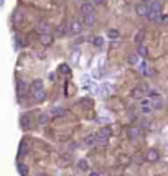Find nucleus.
Instances as JSON below:
<instances>
[{"mask_svg": "<svg viewBox=\"0 0 168 176\" xmlns=\"http://www.w3.org/2000/svg\"><path fill=\"white\" fill-rule=\"evenodd\" d=\"M110 135H112V128H110V127H102L101 132H99V135H97L99 143H106L107 140L110 138Z\"/></svg>", "mask_w": 168, "mask_h": 176, "instance_id": "obj_1", "label": "nucleus"}, {"mask_svg": "<svg viewBox=\"0 0 168 176\" xmlns=\"http://www.w3.org/2000/svg\"><path fill=\"white\" fill-rule=\"evenodd\" d=\"M147 161L148 163H157V161L160 160V151L157 148H148V151H147Z\"/></svg>", "mask_w": 168, "mask_h": 176, "instance_id": "obj_2", "label": "nucleus"}, {"mask_svg": "<svg viewBox=\"0 0 168 176\" xmlns=\"http://www.w3.org/2000/svg\"><path fill=\"white\" fill-rule=\"evenodd\" d=\"M69 30H71V33H74V35H81L82 30H84L82 22H79V20H73V22L69 23Z\"/></svg>", "mask_w": 168, "mask_h": 176, "instance_id": "obj_3", "label": "nucleus"}, {"mask_svg": "<svg viewBox=\"0 0 168 176\" xmlns=\"http://www.w3.org/2000/svg\"><path fill=\"white\" fill-rule=\"evenodd\" d=\"M130 96L134 97V99H142V97L145 96V84H140L138 87H134V89L130 91Z\"/></svg>", "mask_w": 168, "mask_h": 176, "instance_id": "obj_4", "label": "nucleus"}, {"mask_svg": "<svg viewBox=\"0 0 168 176\" xmlns=\"http://www.w3.org/2000/svg\"><path fill=\"white\" fill-rule=\"evenodd\" d=\"M135 13H137L138 17H143V18H145L147 13H148V3H145V2L137 3V7H135Z\"/></svg>", "mask_w": 168, "mask_h": 176, "instance_id": "obj_5", "label": "nucleus"}, {"mask_svg": "<svg viewBox=\"0 0 168 176\" xmlns=\"http://www.w3.org/2000/svg\"><path fill=\"white\" fill-rule=\"evenodd\" d=\"M140 133H142V130H140L138 127H135V125H130L127 128V135H129V138H132V140H137L140 137Z\"/></svg>", "mask_w": 168, "mask_h": 176, "instance_id": "obj_6", "label": "nucleus"}, {"mask_svg": "<svg viewBox=\"0 0 168 176\" xmlns=\"http://www.w3.org/2000/svg\"><path fill=\"white\" fill-rule=\"evenodd\" d=\"M36 30L40 31L41 35H45V33H50L51 31V25L48 22H45V20H41V22H38V26H36Z\"/></svg>", "mask_w": 168, "mask_h": 176, "instance_id": "obj_7", "label": "nucleus"}, {"mask_svg": "<svg viewBox=\"0 0 168 176\" xmlns=\"http://www.w3.org/2000/svg\"><path fill=\"white\" fill-rule=\"evenodd\" d=\"M82 25L86 26H94L96 25V15L94 13H87V15H82Z\"/></svg>", "mask_w": 168, "mask_h": 176, "instance_id": "obj_8", "label": "nucleus"}, {"mask_svg": "<svg viewBox=\"0 0 168 176\" xmlns=\"http://www.w3.org/2000/svg\"><path fill=\"white\" fill-rule=\"evenodd\" d=\"M53 41H54V38L51 36L50 33H45V35H41V36H40V43L43 45V46H51Z\"/></svg>", "mask_w": 168, "mask_h": 176, "instance_id": "obj_9", "label": "nucleus"}, {"mask_svg": "<svg viewBox=\"0 0 168 176\" xmlns=\"http://www.w3.org/2000/svg\"><path fill=\"white\" fill-rule=\"evenodd\" d=\"M20 120H22V127H23V128L28 130L31 127V120H33V119H31V114H28V112H26V114L22 115V119H20Z\"/></svg>", "mask_w": 168, "mask_h": 176, "instance_id": "obj_10", "label": "nucleus"}, {"mask_svg": "<svg viewBox=\"0 0 168 176\" xmlns=\"http://www.w3.org/2000/svg\"><path fill=\"white\" fill-rule=\"evenodd\" d=\"M137 56H138V58H143V59L148 56V48H147L143 43H140L137 46Z\"/></svg>", "mask_w": 168, "mask_h": 176, "instance_id": "obj_11", "label": "nucleus"}, {"mask_svg": "<svg viewBox=\"0 0 168 176\" xmlns=\"http://www.w3.org/2000/svg\"><path fill=\"white\" fill-rule=\"evenodd\" d=\"M81 13L82 15H87V13H94V7L91 2H84L81 5Z\"/></svg>", "mask_w": 168, "mask_h": 176, "instance_id": "obj_12", "label": "nucleus"}, {"mask_svg": "<svg viewBox=\"0 0 168 176\" xmlns=\"http://www.w3.org/2000/svg\"><path fill=\"white\" fill-rule=\"evenodd\" d=\"M17 89H18V94L23 97H26V92H28V87L25 84V81H18V84H17Z\"/></svg>", "mask_w": 168, "mask_h": 176, "instance_id": "obj_13", "label": "nucleus"}, {"mask_svg": "<svg viewBox=\"0 0 168 176\" xmlns=\"http://www.w3.org/2000/svg\"><path fill=\"white\" fill-rule=\"evenodd\" d=\"M48 122H50V114L48 112H41L38 115V125H46Z\"/></svg>", "mask_w": 168, "mask_h": 176, "instance_id": "obj_14", "label": "nucleus"}, {"mask_svg": "<svg viewBox=\"0 0 168 176\" xmlns=\"http://www.w3.org/2000/svg\"><path fill=\"white\" fill-rule=\"evenodd\" d=\"M33 96H35V100H36V102H43V100H46V92H45V89L33 92Z\"/></svg>", "mask_w": 168, "mask_h": 176, "instance_id": "obj_15", "label": "nucleus"}, {"mask_svg": "<svg viewBox=\"0 0 168 176\" xmlns=\"http://www.w3.org/2000/svg\"><path fill=\"white\" fill-rule=\"evenodd\" d=\"M43 89V81L41 79H35L31 82V92H36V91H41Z\"/></svg>", "mask_w": 168, "mask_h": 176, "instance_id": "obj_16", "label": "nucleus"}, {"mask_svg": "<svg viewBox=\"0 0 168 176\" xmlns=\"http://www.w3.org/2000/svg\"><path fill=\"white\" fill-rule=\"evenodd\" d=\"M51 114L56 115V117H61V115H66V114H68V110H66V109H63V107H54L53 110H51Z\"/></svg>", "mask_w": 168, "mask_h": 176, "instance_id": "obj_17", "label": "nucleus"}, {"mask_svg": "<svg viewBox=\"0 0 168 176\" xmlns=\"http://www.w3.org/2000/svg\"><path fill=\"white\" fill-rule=\"evenodd\" d=\"M68 33V26L63 23V25H59L58 28H56V36H64V35Z\"/></svg>", "mask_w": 168, "mask_h": 176, "instance_id": "obj_18", "label": "nucleus"}, {"mask_svg": "<svg viewBox=\"0 0 168 176\" xmlns=\"http://www.w3.org/2000/svg\"><path fill=\"white\" fill-rule=\"evenodd\" d=\"M92 45L96 48H102L104 46V38L102 36H94L92 38Z\"/></svg>", "mask_w": 168, "mask_h": 176, "instance_id": "obj_19", "label": "nucleus"}, {"mask_svg": "<svg viewBox=\"0 0 168 176\" xmlns=\"http://www.w3.org/2000/svg\"><path fill=\"white\" fill-rule=\"evenodd\" d=\"M163 100H162V97H158V99H153V107L152 109H155V110H162L163 109Z\"/></svg>", "mask_w": 168, "mask_h": 176, "instance_id": "obj_20", "label": "nucleus"}, {"mask_svg": "<svg viewBox=\"0 0 168 176\" xmlns=\"http://www.w3.org/2000/svg\"><path fill=\"white\" fill-rule=\"evenodd\" d=\"M28 147H30V143H28V140H23L22 145H20V155H26L28 153Z\"/></svg>", "mask_w": 168, "mask_h": 176, "instance_id": "obj_21", "label": "nucleus"}, {"mask_svg": "<svg viewBox=\"0 0 168 176\" xmlns=\"http://www.w3.org/2000/svg\"><path fill=\"white\" fill-rule=\"evenodd\" d=\"M119 30H115V28H110V30H107V36L110 38V40H117L119 38Z\"/></svg>", "mask_w": 168, "mask_h": 176, "instance_id": "obj_22", "label": "nucleus"}, {"mask_svg": "<svg viewBox=\"0 0 168 176\" xmlns=\"http://www.w3.org/2000/svg\"><path fill=\"white\" fill-rule=\"evenodd\" d=\"M78 166H79V170H82V171H89V165H87L86 160H79Z\"/></svg>", "mask_w": 168, "mask_h": 176, "instance_id": "obj_23", "label": "nucleus"}, {"mask_svg": "<svg viewBox=\"0 0 168 176\" xmlns=\"http://www.w3.org/2000/svg\"><path fill=\"white\" fill-rule=\"evenodd\" d=\"M127 61H129V64H132V66L137 64V63H138V56H137V53H135V54H130V56H129Z\"/></svg>", "mask_w": 168, "mask_h": 176, "instance_id": "obj_24", "label": "nucleus"}, {"mask_svg": "<svg viewBox=\"0 0 168 176\" xmlns=\"http://www.w3.org/2000/svg\"><path fill=\"white\" fill-rule=\"evenodd\" d=\"M84 143H86V145H94V143H96V135H87L86 138H84Z\"/></svg>", "mask_w": 168, "mask_h": 176, "instance_id": "obj_25", "label": "nucleus"}, {"mask_svg": "<svg viewBox=\"0 0 168 176\" xmlns=\"http://www.w3.org/2000/svg\"><path fill=\"white\" fill-rule=\"evenodd\" d=\"M78 104H79V105H84V107H89V105L92 104V102H91L89 97H82V99H79Z\"/></svg>", "mask_w": 168, "mask_h": 176, "instance_id": "obj_26", "label": "nucleus"}, {"mask_svg": "<svg viewBox=\"0 0 168 176\" xmlns=\"http://www.w3.org/2000/svg\"><path fill=\"white\" fill-rule=\"evenodd\" d=\"M148 97H150V99H158V97H160V92H158V91H155V89H150L148 91Z\"/></svg>", "mask_w": 168, "mask_h": 176, "instance_id": "obj_27", "label": "nucleus"}, {"mask_svg": "<svg viewBox=\"0 0 168 176\" xmlns=\"http://www.w3.org/2000/svg\"><path fill=\"white\" fill-rule=\"evenodd\" d=\"M18 171H20V174H22V176H26V174H28V166H26V165H22V163H20V165H18Z\"/></svg>", "mask_w": 168, "mask_h": 176, "instance_id": "obj_28", "label": "nucleus"}, {"mask_svg": "<svg viewBox=\"0 0 168 176\" xmlns=\"http://www.w3.org/2000/svg\"><path fill=\"white\" fill-rule=\"evenodd\" d=\"M152 110H153V109L150 107L148 104H145V105L142 107V114H145V115H150V114H152Z\"/></svg>", "mask_w": 168, "mask_h": 176, "instance_id": "obj_29", "label": "nucleus"}, {"mask_svg": "<svg viewBox=\"0 0 168 176\" xmlns=\"http://www.w3.org/2000/svg\"><path fill=\"white\" fill-rule=\"evenodd\" d=\"M147 71H148V66H147L145 61L140 63V73H143V74H147Z\"/></svg>", "mask_w": 168, "mask_h": 176, "instance_id": "obj_30", "label": "nucleus"}, {"mask_svg": "<svg viewBox=\"0 0 168 176\" xmlns=\"http://www.w3.org/2000/svg\"><path fill=\"white\" fill-rule=\"evenodd\" d=\"M142 40H143V33H142V30H140L138 33L135 35V43H137V45H140V41H142Z\"/></svg>", "mask_w": 168, "mask_h": 176, "instance_id": "obj_31", "label": "nucleus"}, {"mask_svg": "<svg viewBox=\"0 0 168 176\" xmlns=\"http://www.w3.org/2000/svg\"><path fill=\"white\" fill-rule=\"evenodd\" d=\"M59 71H61V73H64V74H69V73H71V71H69V66H68V64H61Z\"/></svg>", "mask_w": 168, "mask_h": 176, "instance_id": "obj_32", "label": "nucleus"}, {"mask_svg": "<svg viewBox=\"0 0 168 176\" xmlns=\"http://www.w3.org/2000/svg\"><path fill=\"white\" fill-rule=\"evenodd\" d=\"M76 148H78V143H74V142H71V143H69V150H76Z\"/></svg>", "mask_w": 168, "mask_h": 176, "instance_id": "obj_33", "label": "nucleus"}, {"mask_svg": "<svg viewBox=\"0 0 168 176\" xmlns=\"http://www.w3.org/2000/svg\"><path fill=\"white\" fill-rule=\"evenodd\" d=\"M48 77H50V81H56V74H54V73H51Z\"/></svg>", "mask_w": 168, "mask_h": 176, "instance_id": "obj_34", "label": "nucleus"}, {"mask_svg": "<svg viewBox=\"0 0 168 176\" xmlns=\"http://www.w3.org/2000/svg\"><path fill=\"white\" fill-rule=\"evenodd\" d=\"M89 176H99V173H96V171H91Z\"/></svg>", "mask_w": 168, "mask_h": 176, "instance_id": "obj_35", "label": "nucleus"}, {"mask_svg": "<svg viewBox=\"0 0 168 176\" xmlns=\"http://www.w3.org/2000/svg\"><path fill=\"white\" fill-rule=\"evenodd\" d=\"M36 176H48V174H46V173H38Z\"/></svg>", "mask_w": 168, "mask_h": 176, "instance_id": "obj_36", "label": "nucleus"}, {"mask_svg": "<svg viewBox=\"0 0 168 176\" xmlns=\"http://www.w3.org/2000/svg\"><path fill=\"white\" fill-rule=\"evenodd\" d=\"M140 2H145V3H148V2H150V0H140Z\"/></svg>", "mask_w": 168, "mask_h": 176, "instance_id": "obj_37", "label": "nucleus"}, {"mask_svg": "<svg viewBox=\"0 0 168 176\" xmlns=\"http://www.w3.org/2000/svg\"><path fill=\"white\" fill-rule=\"evenodd\" d=\"M3 5V0H0V7H2Z\"/></svg>", "mask_w": 168, "mask_h": 176, "instance_id": "obj_38", "label": "nucleus"}]
</instances>
